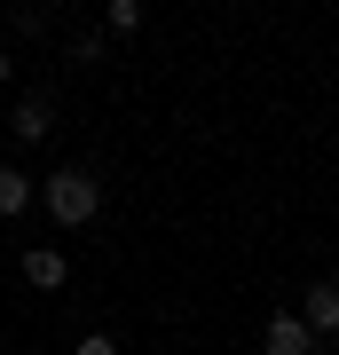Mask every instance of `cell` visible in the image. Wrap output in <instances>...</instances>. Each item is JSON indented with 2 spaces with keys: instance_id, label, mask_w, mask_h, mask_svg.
<instances>
[{
  "instance_id": "obj_1",
  "label": "cell",
  "mask_w": 339,
  "mask_h": 355,
  "mask_svg": "<svg viewBox=\"0 0 339 355\" xmlns=\"http://www.w3.org/2000/svg\"><path fill=\"white\" fill-rule=\"evenodd\" d=\"M40 205H48L55 229H87L103 214V182L87 174V166H55V174L40 182Z\"/></svg>"
},
{
  "instance_id": "obj_8",
  "label": "cell",
  "mask_w": 339,
  "mask_h": 355,
  "mask_svg": "<svg viewBox=\"0 0 339 355\" xmlns=\"http://www.w3.org/2000/svg\"><path fill=\"white\" fill-rule=\"evenodd\" d=\"M71 64H103V40L95 32H71Z\"/></svg>"
},
{
  "instance_id": "obj_10",
  "label": "cell",
  "mask_w": 339,
  "mask_h": 355,
  "mask_svg": "<svg viewBox=\"0 0 339 355\" xmlns=\"http://www.w3.org/2000/svg\"><path fill=\"white\" fill-rule=\"evenodd\" d=\"M8 79H16V64H8V48H0V87H8Z\"/></svg>"
},
{
  "instance_id": "obj_6",
  "label": "cell",
  "mask_w": 339,
  "mask_h": 355,
  "mask_svg": "<svg viewBox=\"0 0 339 355\" xmlns=\"http://www.w3.org/2000/svg\"><path fill=\"white\" fill-rule=\"evenodd\" d=\"M32 205H40V182L24 174V166H0V221L32 214Z\"/></svg>"
},
{
  "instance_id": "obj_2",
  "label": "cell",
  "mask_w": 339,
  "mask_h": 355,
  "mask_svg": "<svg viewBox=\"0 0 339 355\" xmlns=\"http://www.w3.org/2000/svg\"><path fill=\"white\" fill-rule=\"evenodd\" d=\"M24 284L32 292H63L71 284V253L63 245H24Z\"/></svg>"
},
{
  "instance_id": "obj_5",
  "label": "cell",
  "mask_w": 339,
  "mask_h": 355,
  "mask_svg": "<svg viewBox=\"0 0 339 355\" xmlns=\"http://www.w3.org/2000/svg\"><path fill=\"white\" fill-rule=\"evenodd\" d=\"M261 347L268 355H315V331H308V316H268Z\"/></svg>"
},
{
  "instance_id": "obj_7",
  "label": "cell",
  "mask_w": 339,
  "mask_h": 355,
  "mask_svg": "<svg viewBox=\"0 0 339 355\" xmlns=\"http://www.w3.org/2000/svg\"><path fill=\"white\" fill-rule=\"evenodd\" d=\"M103 24H111V32H142V0H111Z\"/></svg>"
},
{
  "instance_id": "obj_3",
  "label": "cell",
  "mask_w": 339,
  "mask_h": 355,
  "mask_svg": "<svg viewBox=\"0 0 339 355\" xmlns=\"http://www.w3.org/2000/svg\"><path fill=\"white\" fill-rule=\"evenodd\" d=\"M300 316H308V331H315V340H331V331H339V277H315V284H308Z\"/></svg>"
},
{
  "instance_id": "obj_9",
  "label": "cell",
  "mask_w": 339,
  "mask_h": 355,
  "mask_svg": "<svg viewBox=\"0 0 339 355\" xmlns=\"http://www.w3.org/2000/svg\"><path fill=\"white\" fill-rule=\"evenodd\" d=\"M71 355H119V340H111V331H87V340H79Z\"/></svg>"
},
{
  "instance_id": "obj_4",
  "label": "cell",
  "mask_w": 339,
  "mask_h": 355,
  "mask_svg": "<svg viewBox=\"0 0 339 355\" xmlns=\"http://www.w3.org/2000/svg\"><path fill=\"white\" fill-rule=\"evenodd\" d=\"M8 135H16V142H48V135H55V103H48V95H24V103L8 111Z\"/></svg>"
},
{
  "instance_id": "obj_11",
  "label": "cell",
  "mask_w": 339,
  "mask_h": 355,
  "mask_svg": "<svg viewBox=\"0 0 339 355\" xmlns=\"http://www.w3.org/2000/svg\"><path fill=\"white\" fill-rule=\"evenodd\" d=\"M174 355H182V347H174Z\"/></svg>"
}]
</instances>
